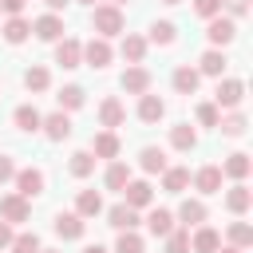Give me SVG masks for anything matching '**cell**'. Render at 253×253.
Instances as JSON below:
<instances>
[{
  "label": "cell",
  "instance_id": "obj_47",
  "mask_svg": "<svg viewBox=\"0 0 253 253\" xmlns=\"http://www.w3.org/2000/svg\"><path fill=\"white\" fill-rule=\"evenodd\" d=\"M12 237H16V233H12V221H0V249H8Z\"/></svg>",
  "mask_w": 253,
  "mask_h": 253
},
{
  "label": "cell",
  "instance_id": "obj_45",
  "mask_svg": "<svg viewBox=\"0 0 253 253\" xmlns=\"http://www.w3.org/2000/svg\"><path fill=\"white\" fill-rule=\"evenodd\" d=\"M12 178H16V162H12L8 154H0V186H4V182H12Z\"/></svg>",
  "mask_w": 253,
  "mask_h": 253
},
{
  "label": "cell",
  "instance_id": "obj_9",
  "mask_svg": "<svg viewBox=\"0 0 253 253\" xmlns=\"http://www.w3.org/2000/svg\"><path fill=\"white\" fill-rule=\"evenodd\" d=\"M12 182H16V194L20 198H40L43 194V170H32V166L28 170H16Z\"/></svg>",
  "mask_w": 253,
  "mask_h": 253
},
{
  "label": "cell",
  "instance_id": "obj_16",
  "mask_svg": "<svg viewBox=\"0 0 253 253\" xmlns=\"http://www.w3.org/2000/svg\"><path fill=\"white\" fill-rule=\"evenodd\" d=\"M174 91L178 95H194L198 91V83H202V75H198V67H190V63H182V67H174Z\"/></svg>",
  "mask_w": 253,
  "mask_h": 253
},
{
  "label": "cell",
  "instance_id": "obj_36",
  "mask_svg": "<svg viewBox=\"0 0 253 253\" xmlns=\"http://www.w3.org/2000/svg\"><path fill=\"white\" fill-rule=\"evenodd\" d=\"M67 170H71L75 178H87V174L95 170V154H91V150H75L71 162H67Z\"/></svg>",
  "mask_w": 253,
  "mask_h": 253
},
{
  "label": "cell",
  "instance_id": "obj_2",
  "mask_svg": "<svg viewBox=\"0 0 253 253\" xmlns=\"http://www.w3.org/2000/svg\"><path fill=\"white\" fill-rule=\"evenodd\" d=\"M233 36H237V24L229 20V16H210L206 20V40L213 43V47H225V43H233Z\"/></svg>",
  "mask_w": 253,
  "mask_h": 253
},
{
  "label": "cell",
  "instance_id": "obj_34",
  "mask_svg": "<svg viewBox=\"0 0 253 253\" xmlns=\"http://www.w3.org/2000/svg\"><path fill=\"white\" fill-rule=\"evenodd\" d=\"M126 182H130V166H126V162H111L107 174H103V186H107V190H123Z\"/></svg>",
  "mask_w": 253,
  "mask_h": 253
},
{
  "label": "cell",
  "instance_id": "obj_5",
  "mask_svg": "<svg viewBox=\"0 0 253 253\" xmlns=\"http://www.w3.org/2000/svg\"><path fill=\"white\" fill-rule=\"evenodd\" d=\"M51 229H55L63 241H79V237H83V229H87V217H79L75 210H71V213H55Z\"/></svg>",
  "mask_w": 253,
  "mask_h": 253
},
{
  "label": "cell",
  "instance_id": "obj_50",
  "mask_svg": "<svg viewBox=\"0 0 253 253\" xmlns=\"http://www.w3.org/2000/svg\"><path fill=\"white\" fill-rule=\"evenodd\" d=\"M83 253H107V249H103V245H87Z\"/></svg>",
  "mask_w": 253,
  "mask_h": 253
},
{
  "label": "cell",
  "instance_id": "obj_49",
  "mask_svg": "<svg viewBox=\"0 0 253 253\" xmlns=\"http://www.w3.org/2000/svg\"><path fill=\"white\" fill-rule=\"evenodd\" d=\"M217 253H241V249H237V245H225V249L217 245Z\"/></svg>",
  "mask_w": 253,
  "mask_h": 253
},
{
  "label": "cell",
  "instance_id": "obj_28",
  "mask_svg": "<svg viewBox=\"0 0 253 253\" xmlns=\"http://www.w3.org/2000/svg\"><path fill=\"white\" fill-rule=\"evenodd\" d=\"M170 146H174V150H194V146H198V130H194L190 123L170 126Z\"/></svg>",
  "mask_w": 253,
  "mask_h": 253
},
{
  "label": "cell",
  "instance_id": "obj_12",
  "mask_svg": "<svg viewBox=\"0 0 253 253\" xmlns=\"http://www.w3.org/2000/svg\"><path fill=\"white\" fill-rule=\"evenodd\" d=\"M0 217H4V221H28V217H32L28 198H20V194H4V198H0Z\"/></svg>",
  "mask_w": 253,
  "mask_h": 253
},
{
  "label": "cell",
  "instance_id": "obj_13",
  "mask_svg": "<svg viewBox=\"0 0 253 253\" xmlns=\"http://www.w3.org/2000/svg\"><path fill=\"white\" fill-rule=\"evenodd\" d=\"M123 119H126V107H123L115 95H107V99L99 103V123H103L107 130H115V126H123Z\"/></svg>",
  "mask_w": 253,
  "mask_h": 253
},
{
  "label": "cell",
  "instance_id": "obj_14",
  "mask_svg": "<svg viewBox=\"0 0 253 253\" xmlns=\"http://www.w3.org/2000/svg\"><path fill=\"white\" fill-rule=\"evenodd\" d=\"M119 150H123V142H119L115 130H99V134L91 138V154H95V158H119Z\"/></svg>",
  "mask_w": 253,
  "mask_h": 253
},
{
  "label": "cell",
  "instance_id": "obj_29",
  "mask_svg": "<svg viewBox=\"0 0 253 253\" xmlns=\"http://www.w3.org/2000/svg\"><path fill=\"white\" fill-rule=\"evenodd\" d=\"M225 206H229V213H245V210L253 206V190H249L245 182H237V186L225 194Z\"/></svg>",
  "mask_w": 253,
  "mask_h": 253
},
{
  "label": "cell",
  "instance_id": "obj_38",
  "mask_svg": "<svg viewBox=\"0 0 253 253\" xmlns=\"http://www.w3.org/2000/svg\"><path fill=\"white\" fill-rule=\"evenodd\" d=\"M115 253H142V237L134 229H119V241H115Z\"/></svg>",
  "mask_w": 253,
  "mask_h": 253
},
{
  "label": "cell",
  "instance_id": "obj_8",
  "mask_svg": "<svg viewBox=\"0 0 253 253\" xmlns=\"http://www.w3.org/2000/svg\"><path fill=\"white\" fill-rule=\"evenodd\" d=\"M119 83H123V91H126V95H146V91H150V71H146L142 63H130V67L123 71V79H119Z\"/></svg>",
  "mask_w": 253,
  "mask_h": 253
},
{
  "label": "cell",
  "instance_id": "obj_46",
  "mask_svg": "<svg viewBox=\"0 0 253 253\" xmlns=\"http://www.w3.org/2000/svg\"><path fill=\"white\" fill-rule=\"evenodd\" d=\"M24 4H28V0H0V12H8V16H24Z\"/></svg>",
  "mask_w": 253,
  "mask_h": 253
},
{
  "label": "cell",
  "instance_id": "obj_42",
  "mask_svg": "<svg viewBox=\"0 0 253 253\" xmlns=\"http://www.w3.org/2000/svg\"><path fill=\"white\" fill-rule=\"evenodd\" d=\"M217 119H221V107H213V103H202L198 107V123L202 126H217Z\"/></svg>",
  "mask_w": 253,
  "mask_h": 253
},
{
  "label": "cell",
  "instance_id": "obj_39",
  "mask_svg": "<svg viewBox=\"0 0 253 253\" xmlns=\"http://www.w3.org/2000/svg\"><path fill=\"white\" fill-rule=\"evenodd\" d=\"M229 245L249 249V245H253V229H249L245 221H233V225H229Z\"/></svg>",
  "mask_w": 253,
  "mask_h": 253
},
{
  "label": "cell",
  "instance_id": "obj_1",
  "mask_svg": "<svg viewBox=\"0 0 253 253\" xmlns=\"http://www.w3.org/2000/svg\"><path fill=\"white\" fill-rule=\"evenodd\" d=\"M91 28H95V36H103V40L123 36V28H126L123 8H119V4H95V12H91Z\"/></svg>",
  "mask_w": 253,
  "mask_h": 253
},
{
  "label": "cell",
  "instance_id": "obj_30",
  "mask_svg": "<svg viewBox=\"0 0 253 253\" xmlns=\"http://www.w3.org/2000/svg\"><path fill=\"white\" fill-rule=\"evenodd\" d=\"M55 99H59V111H79V107L87 103V91H83L79 83H67V87H63Z\"/></svg>",
  "mask_w": 253,
  "mask_h": 253
},
{
  "label": "cell",
  "instance_id": "obj_3",
  "mask_svg": "<svg viewBox=\"0 0 253 253\" xmlns=\"http://www.w3.org/2000/svg\"><path fill=\"white\" fill-rule=\"evenodd\" d=\"M241 99H245V83L241 79H217L213 107H241Z\"/></svg>",
  "mask_w": 253,
  "mask_h": 253
},
{
  "label": "cell",
  "instance_id": "obj_15",
  "mask_svg": "<svg viewBox=\"0 0 253 253\" xmlns=\"http://www.w3.org/2000/svg\"><path fill=\"white\" fill-rule=\"evenodd\" d=\"M221 245V233L213 225H198V233L190 237V253H217Z\"/></svg>",
  "mask_w": 253,
  "mask_h": 253
},
{
  "label": "cell",
  "instance_id": "obj_10",
  "mask_svg": "<svg viewBox=\"0 0 253 253\" xmlns=\"http://www.w3.org/2000/svg\"><path fill=\"white\" fill-rule=\"evenodd\" d=\"M32 32H36L43 43H55V40H63V20H59V12H47V16L32 20Z\"/></svg>",
  "mask_w": 253,
  "mask_h": 253
},
{
  "label": "cell",
  "instance_id": "obj_52",
  "mask_svg": "<svg viewBox=\"0 0 253 253\" xmlns=\"http://www.w3.org/2000/svg\"><path fill=\"white\" fill-rule=\"evenodd\" d=\"M40 253H59V249H40Z\"/></svg>",
  "mask_w": 253,
  "mask_h": 253
},
{
  "label": "cell",
  "instance_id": "obj_44",
  "mask_svg": "<svg viewBox=\"0 0 253 253\" xmlns=\"http://www.w3.org/2000/svg\"><path fill=\"white\" fill-rule=\"evenodd\" d=\"M221 8L229 12V20H237V16H245V12H249V4H245V0H221Z\"/></svg>",
  "mask_w": 253,
  "mask_h": 253
},
{
  "label": "cell",
  "instance_id": "obj_54",
  "mask_svg": "<svg viewBox=\"0 0 253 253\" xmlns=\"http://www.w3.org/2000/svg\"><path fill=\"white\" fill-rule=\"evenodd\" d=\"M79 4H95V0H79Z\"/></svg>",
  "mask_w": 253,
  "mask_h": 253
},
{
  "label": "cell",
  "instance_id": "obj_6",
  "mask_svg": "<svg viewBox=\"0 0 253 253\" xmlns=\"http://www.w3.org/2000/svg\"><path fill=\"white\" fill-rule=\"evenodd\" d=\"M111 59H115V51H111V43H107L103 36H95V40L83 43V63H87V67H107Z\"/></svg>",
  "mask_w": 253,
  "mask_h": 253
},
{
  "label": "cell",
  "instance_id": "obj_32",
  "mask_svg": "<svg viewBox=\"0 0 253 253\" xmlns=\"http://www.w3.org/2000/svg\"><path fill=\"white\" fill-rule=\"evenodd\" d=\"M146 229H150L154 237H166V233L174 229V213H170V210H150V213H146Z\"/></svg>",
  "mask_w": 253,
  "mask_h": 253
},
{
  "label": "cell",
  "instance_id": "obj_17",
  "mask_svg": "<svg viewBox=\"0 0 253 253\" xmlns=\"http://www.w3.org/2000/svg\"><path fill=\"white\" fill-rule=\"evenodd\" d=\"M249 170H253V162H249V154H241V150L221 162V178H233V182H245Z\"/></svg>",
  "mask_w": 253,
  "mask_h": 253
},
{
  "label": "cell",
  "instance_id": "obj_37",
  "mask_svg": "<svg viewBox=\"0 0 253 253\" xmlns=\"http://www.w3.org/2000/svg\"><path fill=\"white\" fill-rule=\"evenodd\" d=\"M174 32H178V28H174L170 20H154V24H150V43H162V47H166V43H174Z\"/></svg>",
  "mask_w": 253,
  "mask_h": 253
},
{
  "label": "cell",
  "instance_id": "obj_23",
  "mask_svg": "<svg viewBox=\"0 0 253 253\" xmlns=\"http://www.w3.org/2000/svg\"><path fill=\"white\" fill-rule=\"evenodd\" d=\"M194 186H198V194H217L221 190V166H202L194 174Z\"/></svg>",
  "mask_w": 253,
  "mask_h": 253
},
{
  "label": "cell",
  "instance_id": "obj_43",
  "mask_svg": "<svg viewBox=\"0 0 253 253\" xmlns=\"http://www.w3.org/2000/svg\"><path fill=\"white\" fill-rule=\"evenodd\" d=\"M194 12H198L202 20H210V16L221 12V0H194Z\"/></svg>",
  "mask_w": 253,
  "mask_h": 253
},
{
  "label": "cell",
  "instance_id": "obj_26",
  "mask_svg": "<svg viewBox=\"0 0 253 253\" xmlns=\"http://www.w3.org/2000/svg\"><path fill=\"white\" fill-rule=\"evenodd\" d=\"M119 51H123V59H126V63H142V59H146V40L126 32V36H123V43H119Z\"/></svg>",
  "mask_w": 253,
  "mask_h": 253
},
{
  "label": "cell",
  "instance_id": "obj_4",
  "mask_svg": "<svg viewBox=\"0 0 253 253\" xmlns=\"http://www.w3.org/2000/svg\"><path fill=\"white\" fill-rule=\"evenodd\" d=\"M119 194H123V202H126L130 210H146V206L154 202V190H150V182H142V178H138V182L130 178V182L119 190Z\"/></svg>",
  "mask_w": 253,
  "mask_h": 253
},
{
  "label": "cell",
  "instance_id": "obj_21",
  "mask_svg": "<svg viewBox=\"0 0 253 253\" xmlns=\"http://www.w3.org/2000/svg\"><path fill=\"white\" fill-rule=\"evenodd\" d=\"M162 115H166V103H162L158 95H150V91L138 95V119H142V123H158Z\"/></svg>",
  "mask_w": 253,
  "mask_h": 253
},
{
  "label": "cell",
  "instance_id": "obj_20",
  "mask_svg": "<svg viewBox=\"0 0 253 253\" xmlns=\"http://www.w3.org/2000/svg\"><path fill=\"white\" fill-rule=\"evenodd\" d=\"M0 36H4L8 43H24V40L32 36V24H28L24 16H8V20H4V28H0Z\"/></svg>",
  "mask_w": 253,
  "mask_h": 253
},
{
  "label": "cell",
  "instance_id": "obj_33",
  "mask_svg": "<svg viewBox=\"0 0 253 253\" xmlns=\"http://www.w3.org/2000/svg\"><path fill=\"white\" fill-rule=\"evenodd\" d=\"M24 87H28L32 95L47 91V87H51V71H47V67H28V71H24Z\"/></svg>",
  "mask_w": 253,
  "mask_h": 253
},
{
  "label": "cell",
  "instance_id": "obj_25",
  "mask_svg": "<svg viewBox=\"0 0 253 253\" xmlns=\"http://www.w3.org/2000/svg\"><path fill=\"white\" fill-rule=\"evenodd\" d=\"M178 221L190 229V225H202L206 221V202H198V198H186L182 206H178Z\"/></svg>",
  "mask_w": 253,
  "mask_h": 253
},
{
  "label": "cell",
  "instance_id": "obj_7",
  "mask_svg": "<svg viewBox=\"0 0 253 253\" xmlns=\"http://www.w3.org/2000/svg\"><path fill=\"white\" fill-rule=\"evenodd\" d=\"M55 63L59 67H79L83 63V43L79 40H71V36H63V40H55Z\"/></svg>",
  "mask_w": 253,
  "mask_h": 253
},
{
  "label": "cell",
  "instance_id": "obj_53",
  "mask_svg": "<svg viewBox=\"0 0 253 253\" xmlns=\"http://www.w3.org/2000/svg\"><path fill=\"white\" fill-rule=\"evenodd\" d=\"M111 4H126V0H111Z\"/></svg>",
  "mask_w": 253,
  "mask_h": 253
},
{
  "label": "cell",
  "instance_id": "obj_51",
  "mask_svg": "<svg viewBox=\"0 0 253 253\" xmlns=\"http://www.w3.org/2000/svg\"><path fill=\"white\" fill-rule=\"evenodd\" d=\"M162 4H182V0H162Z\"/></svg>",
  "mask_w": 253,
  "mask_h": 253
},
{
  "label": "cell",
  "instance_id": "obj_48",
  "mask_svg": "<svg viewBox=\"0 0 253 253\" xmlns=\"http://www.w3.org/2000/svg\"><path fill=\"white\" fill-rule=\"evenodd\" d=\"M43 4H47V8H51V12H59V8H67V4H71V0H43Z\"/></svg>",
  "mask_w": 253,
  "mask_h": 253
},
{
  "label": "cell",
  "instance_id": "obj_19",
  "mask_svg": "<svg viewBox=\"0 0 253 253\" xmlns=\"http://www.w3.org/2000/svg\"><path fill=\"white\" fill-rule=\"evenodd\" d=\"M107 225H115V229H134V225H138V210H130L126 202H119V206L107 210Z\"/></svg>",
  "mask_w": 253,
  "mask_h": 253
},
{
  "label": "cell",
  "instance_id": "obj_18",
  "mask_svg": "<svg viewBox=\"0 0 253 253\" xmlns=\"http://www.w3.org/2000/svg\"><path fill=\"white\" fill-rule=\"evenodd\" d=\"M225 63H229V59H225V51H221V47H210V51L198 59V75H213V79H221Z\"/></svg>",
  "mask_w": 253,
  "mask_h": 253
},
{
  "label": "cell",
  "instance_id": "obj_11",
  "mask_svg": "<svg viewBox=\"0 0 253 253\" xmlns=\"http://www.w3.org/2000/svg\"><path fill=\"white\" fill-rule=\"evenodd\" d=\"M40 130H43L51 142H63V138L71 134V119H67V111H51V115H43Z\"/></svg>",
  "mask_w": 253,
  "mask_h": 253
},
{
  "label": "cell",
  "instance_id": "obj_22",
  "mask_svg": "<svg viewBox=\"0 0 253 253\" xmlns=\"http://www.w3.org/2000/svg\"><path fill=\"white\" fill-rule=\"evenodd\" d=\"M186 186H190V170L186 166H166L162 170V190L166 194H182Z\"/></svg>",
  "mask_w": 253,
  "mask_h": 253
},
{
  "label": "cell",
  "instance_id": "obj_27",
  "mask_svg": "<svg viewBox=\"0 0 253 253\" xmlns=\"http://www.w3.org/2000/svg\"><path fill=\"white\" fill-rule=\"evenodd\" d=\"M12 123L20 126V130H28V134H36L40 130V123H43V115L32 107V103H24V107H16V115H12Z\"/></svg>",
  "mask_w": 253,
  "mask_h": 253
},
{
  "label": "cell",
  "instance_id": "obj_24",
  "mask_svg": "<svg viewBox=\"0 0 253 253\" xmlns=\"http://www.w3.org/2000/svg\"><path fill=\"white\" fill-rule=\"evenodd\" d=\"M75 213H79V217H99V213H103V198H99V190H79V198H75Z\"/></svg>",
  "mask_w": 253,
  "mask_h": 253
},
{
  "label": "cell",
  "instance_id": "obj_41",
  "mask_svg": "<svg viewBox=\"0 0 253 253\" xmlns=\"http://www.w3.org/2000/svg\"><path fill=\"white\" fill-rule=\"evenodd\" d=\"M8 249H12V253H40V237H36V233H16Z\"/></svg>",
  "mask_w": 253,
  "mask_h": 253
},
{
  "label": "cell",
  "instance_id": "obj_35",
  "mask_svg": "<svg viewBox=\"0 0 253 253\" xmlns=\"http://www.w3.org/2000/svg\"><path fill=\"white\" fill-rule=\"evenodd\" d=\"M245 126H249V123H245V115H241V111H233V115L217 119V130H221V134H229V138H241V134H245Z\"/></svg>",
  "mask_w": 253,
  "mask_h": 253
},
{
  "label": "cell",
  "instance_id": "obj_40",
  "mask_svg": "<svg viewBox=\"0 0 253 253\" xmlns=\"http://www.w3.org/2000/svg\"><path fill=\"white\" fill-rule=\"evenodd\" d=\"M166 253H190V229H170L166 233Z\"/></svg>",
  "mask_w": 253,
  "mask_h": 253
},
{
  "label": "cell",
  "instance_id": "obj_31",
  "mask_svg": "<svg viewBox=\"0 0 253 253\" xmlns=\"http://www.w3.org/2000/svg\"><path fill=\"white\" fill-rule=\"evenodd\" d=\"M138 166H142L146 174H162V170H166V150H158V146H142Z\"/></svg>",
  "mask_w": 253,
  "mask_h": 253
}]
</instances>
